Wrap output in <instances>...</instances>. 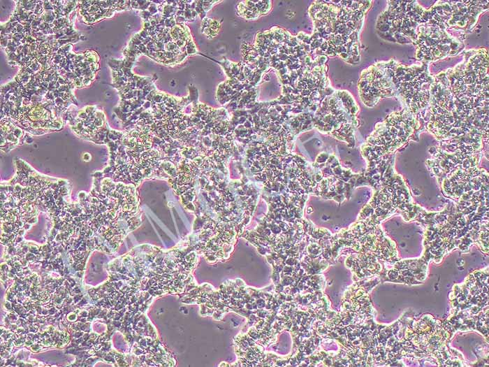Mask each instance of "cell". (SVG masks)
Returning a JSON list of instances; mask_svg holds the SVG:
<instances>
[{
    "label": "cell",
    "mask_w": 489,
    "mask_h": 367,
    "mask_svg": "<svg viewBox=\"0 0 489 367\" xmlns=\"http://www.w3.org/2000/svg\"><path fill=\"white\" fill-rule=\"evenodd\" d=\"M361 100L367 106L374 105L381 97L396 95L392 80L391 61L376 63L362 71L358 85Z\"/></svg>",
    "instance_id": "2"
},
{
    "label": "cell",
    "mask_w": 489,
    "mask_h": 367,
    "mask_svg": "<svg viewBox=\"0 0 489 367\" xmlns=\"http://www.w3.org/2000/svg\"><path fill=\"white\" fill-rule=\"evenodd\" d=\"M372 1H316L309 8L314 31L307 41L311 51L360 62L358 34Z\"/></svg>",
    "instance_id": "1"
}]
</instances>
